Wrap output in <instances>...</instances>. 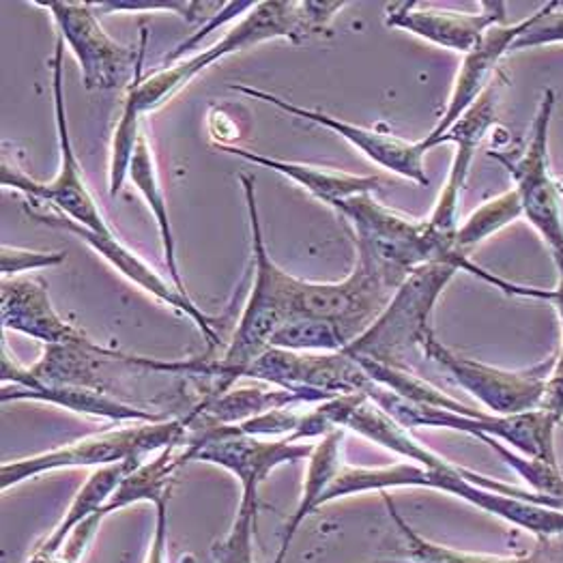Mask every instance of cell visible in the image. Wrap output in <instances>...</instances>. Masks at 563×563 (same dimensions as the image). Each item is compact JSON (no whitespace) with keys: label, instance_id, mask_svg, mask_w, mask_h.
Segmentation results:
<instances>
[{"label":"cell","instance_id":"9","mask_svg":"<svg viewBox=\"0 0 563 563\" xmlns=\"http://www.w3.org/2000/svg\"><path fill=\"white\" fill-rule=\"evenodd\" d=\"M423 355L439 364L465 391L482 402L493 416H522L542 409L547 380L555 366V357L544 360L525 371H504L456 355L437 335H428Z\"/></svg>","mask_w":563,"mask_h":563},{"label":"cell","instance_id":"20","mask_svg":"<svg viewBox=\"0 0 563 563\" xmlns=\"http://www.w3.org/2000/svg\"><path fill=\"white\" fill-rule=\"evenodd\" d=\"M2 328L47 344H80L89 338L71 328L54 310L47 286L40 278H2Z\"/></svg>","mask_w":563,"mask_h":563},{"label":"cell","instance_id":"22","mask_svg":"<svg viewBox=\"0 0 563 563\" xmlns=\"http://www.w3.org/2000/svg\"><path fill=\"white\" fill-rule=\"evenodd\" d=\"M142 459H132L125 463H117L110 467H99L95 470L89 479L85 482V486L78 490V495L74 497L69 510L65 518L56 525V529L46 538V542H42L37 547V551L31 555V560L26 563H49L58 551L65 547V542L69 540V536L87 520L93 517L95 512H99L101 508H106V504L110 501V497L114 495V490L119 488V484L141 465Z\"/></svg>","mask_w":563,"mask_h":563},{"label":"cell","instance_id":"4","mask_svg":"<svg viewBox=\"0 0 563 563\" xmlns=\"http://www.w3.org/2000/svg\"><path fill=\"white\" fill-rule=\"evenodd\" d=\"M241 184H243L247 216H250L256 280L252 286V295L243 308V314L236 323L235 335L227 353L220 360L200 357V360L184 362L186 373L209 376L216 380L211 394L207 396H220L229 391L243 376V371L269 349L272 335L292 317V286L297 278L282 272L280 267L272 261L263 239L254 181L241 175Z\"/></svg>","mask_w":563,"mask_h":563},{"label":"cell","instance_id":"28","mask_svg":"<svg viewBox=\"0 0 563 563\" xmlns=\"http://www.w3.org/2000/svg\"><path fill=\"white\" fill-rule=\"evenodd\" d=\"M385 506H387L389 517L396 522L400 536L405 538L407 555L402 560L376 563H555L542 549H538L531 555H522V558H493V555L463 553V551H454V549L434 544V542L422 538L418 531H413V527H409V522L400 517L391 497H387V495H385Z\"/></svg>","mask_w":563,"mask_h":563},{"label":"cell","instance_id":"17","mask_svg":"<svg viewBox=\"0 0 563 563\" xmlns=\"http://www.w3.org/2000/svg\"><path fill=\"white\" fill-rule=\"evenodd\" d=\"M29 216H33L37 222H44L47 227H54V229H63V231H69L74 235L80 236L87 245H91L95 252H99L112 267H117L125 278L139 284L142 290L151 292L153 297H157L159 301L168 303L170 308H177L179 312L188 314L189 319L198 325V329L202 331V335L209 340V351H213L218 344H220V333L216 331L218 325V319L216 317H209L205 314L191 299L189 295H184L177 290V286H170L168 282L164 280L155 269H151L141 256H136L134 252H130L117 235L103 236L97 235L89 229H82L80 224H76L74 220L65 218L60 211L52 209L49 211H37V209H29Z\"/></svg>","mask_w":563,"mask_h":563},{"label":"cell","instance_id":"16","mask_svg":"<svg viewBox=\"0 0 563 563\" xmlns=\"http://www.w3.org/2000/svg\"><path fill=\"white\" fill-rule=\"evenodd\" d=\"M497 82H490L488 89L475 99V103L470 110L439 139L434 142V146L445 144V142H454L456 144V153L450 166V175L448 181L441 189L437 205L428 218V224L432 227V231L437 235L448 239V241H456V231H459V202H461V194L467 184L470 177L471 164L473 157L479 148L482 141L486 139V134L495 128L497 123Z\"/></svg>","mask_w":563,"mask_h":563},{"label":"cell","instance_id":"7","mask_svg":"<svg viewBox=\"0 0 563 563\" xmlns=\"http://www.w3.org/2000/svg\"><path fill=\"white\" fill-rule=\"evenodd\" d=\"M188 426L184 420L139 422L121 430H106L80 439L46 454L22 461H9L0 467V486L7 490L24 479L37 477L46 471L71 467H110L132 459H144L151 452H162L170 445L188 443Z\"/></svg>","mask_w":563,"mask_h":563},{"label":"cell","instance_id":"6","mask_svg":"<svg viewBox=\"0 0 563 563\" xmlns=\"http://www.w3.org/2000/svg\"><path fill=\"white\" fill-rule=\"evenodd\" d=\"M364 394L402 428H445L465 432L475 439L493 437L527 459L560 463L555 450V428L560 423L547 411H531L522 416H493L477 411L465 416L411 402L376 383H371Z\"/></svg>","mask_w":563,"mask_h":563},{"label":"cell","instance_id":"30","mask_svg":"<svg viewBox=\"0 0 563 563\" xmlns=\"http://www.w3.org/2000/svg\"><path fill=\"white\" fill-rule=\"evenodd\" d=\"M479 441L490 445L493 452H497L512 470L517 471L518 475L529 484L531 493L547 499L551 508L563 512V473L560 470V463L527 459L493 437H482Z\"/></svg>","mask_w":563,"mask_h":563},{"label":"cell","instance_id":"35","mask_svg":"<svg viewBox=\"0 0 563 563\" xmlns=\"http://www.w3.org/2000/svg\"><path fill=\"white\" fill-rule=\"evenodd\" d=\"M60 263H65V252H35V250H22L11 245H2V252H0L2 278H15L22 272L46 269Z\"/></svg>","mask_w":563,"mask_h":563},{"label":"cell","instance_id":"34","mask_svg":"<svg viewBox=\"0 0 563 563\" xmlns=\"http://www.w3.org/2000/svg\"><path fill=\"white\" fill-rule=\"evenodd\" d=\"M558 267V286L553 290H542V301H551L555 306V312L560 317L562 325V346L560 353L555 355V366L547 380V391L542 400V409L547 411L558 423L563 422V261H555Z\"/></svg>","mask_w":563,"mask_h":563},{"label":"cell","instance_id":"14","mask_svg":"<svg viewBox=\"0 0 563 563\" xmlns=\"http://www.w3.org/2000/svg\"><path fill=\"white\" fill-rule=\"evenodd\" d=\"M121 362L132 368L151 371L148 357L125 355L119 351L103 349L93 340L80 344H47L42 360L22 368L2 351V385H18L22 389H46V387H87L97 391H108L103 378L99 376V364Z\"/></svg>","mask_w":563,"mask_h":563},{"label":"cell","instance_id":"13","mask_svg":"<svg viewBox=\"0 0 563 563\" xmlns=\"http://www.w3.org/2000/svg\"><path fill=\"white\" fill-rule=\"evenodd\" d=\"M35 4L52 13L60 40L80 63L87 91H112L123 87L130 74L136 71L141 47L134 49L117 44L99 24L91 2L47 0Z\"/></svg>","mask_w":563,"mask_h":563},{"label":"cell","instance_id":"26","mask_svg":"<svg viewBox=\"0 0 563 563\" xmlns=\"http://www.w3.org/2000/svg\"><path fill=\"white\" fill-rule=\"evenodd\" d=\"M179 448L184 445H170L157 452L155 459L142 461L141 465L119 484L106 508H101V515L108 517L117 510H123L141 501H148L153 506L168 501L175 475L186 465Z\"/></svg>","mask_w":563,"mask_h":563},{"label":"cell","instance_id":"15","mask_svg":"<svg viewBox=\"0 0 563 563\" xmlns=\"http://www.w3.org/2000/svg\"><path fill=\"white\" fill-rule=\"evenodd\" d=\"M231 89L236 93L247 95L267 103H274L276 108L284 110L286 114L306 119L310 123H317L321 128H328L331 132L340 134L346 142H351L355 148H360L364 155H368L373 162H376L380 168L396 173L409 181H416L418 186H430V177L426 175V166H423V155L428 153L420 142H409L385 134V132H376L371 128H362L342 119H335L325 112H317V110H308L301 106H295L286 99H282L278 95L267 93L254 87H245V85H231Z\"/></svg>","mask_w":563,"mask_h":563},{"label":"cell","instance_id":"23","mask_svg":"<svg viewBox=\"0 0 563 563\" xmlns=\"http://www.w3.org/2000/svg\"><path fill=\"white\" fill-rule=\"evenodd\" d=\"M2 402L9 400H40L65 407L69 411L93 416V418H106L114 422H162L166 418L136 409L119 398H112L108 391H97L87 387H46V389H22L18 385H2L0 394Z\"/></svg>","mask_w":563,"mask_h":563},{"label":"cell","instance_id":"37","mask_svg":"<svg viewBox=\"0 0 563 563\" xmlns=\"http://www.w3.org/2000/svg\"><path fill=\"white\" fill-rule=\"evenodd\" d=\"M562 2H549L544 15L517 40L512 49H527V47L551 46L563 44V11H558Z\"/></svg>","mask_w":563,"mask_h":563},{"label":"cell","instance_id":"1","mask_svg":"<svg viewBox=\"0 0 563 563\" xmlns=\"http://www.w3.org/2000/svg\"><path fill=\"white\" fill-rule=\"evenodd\" d=\"M344 2H314V0H267L258 2L233 31H229L218 44H213L200 54L168 65L153 76L142 78V58L146 35H142L141 58L134 71V80L128 89L123 103L121 121L114 130L112 155H110V194L117 196L130 173V164L141 139L142 114L157 110L173 95L179 93L200 71H205L216 60L235 54L239 49L256 46L269 40H290L301 44L303 40L323 33Z\"/></svg>","mask_w":563,"mask_h":563},{"label":"cell","instance_id":"8","mask_svg":"<svg viewBox=\"0 0 563 563\" xmlns=\"http://www.w3.org/2000/svg\"><path fill=\"white\" fill-rule=\"evenodd\" d=\"M65 42L58 37L52 58V93H54V110H56V130H58V146H60V168L58 175L49 181L42 184L24 175L20 168L9 166L2 162L0 168V184L4 188L18 189L29 196L31 202L49 205L52 209L60 211L65 218L74 220L82 229H89L97 235L112 236V229L103 220L91 191L82 179V168L78 164L74 144L69 139V123L65 112V93H63V49Z\"/></svg>","mask_w":563,"mask_h":563},{"label":"cell","instance_id":"36","mask_svg":"<svg viewBox=\"0 0 563 563\" xmlns=\"http://www.w3.org/2000/svg\"><path fill=\"white\" fill-rule=\"evenodd\" d=\"M303 416L286 411V409H276V411H267L263 416L250 418L245 422L236 423L239 430L247 437H256V439H282L288 434H295L301 426Z\"/></svg>","mask_w":563,"mask_h":563},{"label":"cell","instance_id":"3","mask_svg":"<svg viewBox=\"0 0 563 563\" xmlns=\"http://www.w3.org/2000/svg\"><path fill=\"white\" fill-rule=\"evenodd\" d=\"M331 209L340 213L355 233L357 258L371 265L376 274L394 286H402L413 272L430 263H452L461 272L471 274L510 297H520L522 286L504 280L479 265L470 256L456 252L454 241H448L432 231L428 220H409L376 202L373 194H360L335 202Z\"/></svg>","mask_w":563,"mask_h":563},{"label":"cell","instance_id":"25","mask_svg":"<svg viewBox=\"0 0 563 563\" xmlns=\"http://www.w3.org/2000/svg\"><path fill=\"white\" fill-rule=\"evenodd\" d=\"M297 402L310 400L282 387H231L220 396H205L202 402L189 411L186 422L202 418L216 423H241Z\"/></svg>","mask_w":563,"mask_h":563},{"label":"cell","instance_id":"24","mask_svg":"<svg viewBox=\"0 0 563 563\" xmlns=\"http://www.w3.org/2000/svg\"><path fill=\"white\" fill-rule=\"evenodd\" d=\"M342 439H344V430L338 428L333 432L325 434L312 450L310 454V463H308V473H306V484H303V493L299 499L297 510L292 512V517L288 518L286 527H284V536H282V547L278 551V558L274 563H284L288 549L295 540L297 529L301 527V522L310 517L314 510H319L328 495L331 482L335 479V475L342 471Z\"/></svg>","mask_w":563,"mask_h":563},{"label":"cell","instance_id":"5","mask_svg":"<svg viewBox=\"0 0 563 563\" xmlns=\"http://www.w3.org/2000/svg\"><path fill=\"white\" fill-rule=\"evenodd\" d=\"M459 272L452 263H430L413 272L394 292L375 323L342 351L355 360L405 368V355L422 349L423 340L434 333L430 323L434 306Z\"/></svg>","mask_w":563,"mask_h":563},{"label":"cell","instance_id":"2","mask_svg":"<svg viewBox=\"0 0 563 563\" xmlns=\"http://www.w3.org/2000/svg\"><path fill=\"white\" fill-rule=\"evenodd\" d=\"M391 488H432L454 495L486 515L533 533L542 542L563 536V512L551 508L547 499L538 497L529 488H518L467 467H459L434 452L423 465L398 463L380 470L342 467L331 482L323 504L373 490L387 493Z\"/></svg>","mask_w":563,"mask_h":563},{"label":"cell","instance_id":"33","mask_svg":"<svg viewBox=\"0 0 563 563\" xmlns=\"http://www.w3.org/2000/svg\"><path fill=\"white\" fill-rule=\"evenodd\" d=\"M97 13H114V11H173L189 24L202 18H216L227 2H202V0H106L91 2Z\"/></svg>","mask_w":563,"mask_h":563},{"label":"cell","instance_id":"27","mask_svg":"<svg viewBox=\"0 0 563 563\" xmlns=\"http://www.w3.org/2000/svg\"><path fill=\"white\" fill-rule=\"evenodd\" d=\"M128 177L132 179V184L139 188L151 213L155 216L159 235H162V245H164V258H166V267L170 274L173 286H177L179 292L188 295L181 274H179V265H177V250H175V235H173V227H170V218H168V205L164 198V189L159 186L157 173H155V164H153V155H151V146L146 136L141 132V139L136 144L132 164H130V173Z\"/></svg>","mask_w":563,"mask_h":563},{"label":"cell","instance_id":"31","mask_svg":"<svg viewBox=\"0 0 563 563\" xmlns=\"http://www.w3.org/2000/svg\"><path fill=\"white\" fill-rule=\"evenodd\" d=\"M269 346L301 353H338L349 346L340 329L312 317H292L272 335Z\"/></svg>","mask_w":563,"mask_h":563},{"label":"cell","instance_id":"39","mask_svg":"<svg viewBox=\"0 0 563 563\" xmlns=\"http://www.w3.org/2000/svg\"><path fill=\"white\" fill-rule=\"evenodd\" d=\"M146 563H168V501L155 506V533Z\"/></svg>","mask_w":563,"mask_h":563},{"label":"cell","instance_id":"21","mask_svg":"<svg viewBox=\"0 0 563 563\" xmlns=\"http://www.w3.org/2000/svg\"><path fill=\"white\" fill-rule=\"evenodd\" d=\"M218 148L288 177L290 181L299 184L301 188L310 191L314 198L323 200L329 207H333L340 200L360 196V194H373L383 186L380 177H357V175H349V173H333L328 168H317V166H308V164H299V162H286V159H276L269 155L252 153V151H245L235 144H220Z\"/></svg>","mask_w":563,"mask_h":563},{"label":"cell","instance_id":"32","mask_svg":"<svg viewBox=\"0 0 563 563\" xmlns=\"http://www.w3.org/2000/svg\"><path fill=\"white\" fill-rule=\"evenodd\" d=\"M258 488L261 484H243L241 501L229 536L213 544L211 553L216 563H254V522L258 512Z\"/></svg>","mask_w":563,"mask_h":563},{"label":"cell","instance_id":"11","mask_svg":"<svg viewBox=\"0 0 563 563\" xmlns=\"http://www.w3.org/2000/svg\"><path fill=\"white\" fill-rule=\"evenodd\" d=\"M394 292V286L357 258L353 274L342 282L295 280L292 317L328 321L340 329L351 344L380 317Z\"/></svg>","mask_w":563,"mask_h":563},{"label":"cell","instance_id":"19","mask_svg":"<svg viewBox=\"0 0 563 563\" xmlns=\"http://www.w3.org/2000/svg\"><path fill=\"white\" fill-rule=\"evenodd\" d=\"M547 7H549V2L512 26L501 24V26L488 29L484 40L479 42V46L473 47L470 54H465L459 76L454 80V89L450 95L448 108L443 110V117L439 119L434 130L422 141L426 151L434 148V142L439 141L470 110L471 106L475 103V99L488 89V85L493 82L490 76H493L497 63L508 52H512V46L517 44L518 37L525 35L544 15Z\"/></svg>","mask_w":563,"mask_h":563},{"label":"cell","instance_id":"10","mask_svg":"<svg viewBox=\"0 0 563 563\" xmlns=\"http://www.w3.org/2000/svg\"><path fill=\"white\" fill-rule=\"evenodd\" d=\"M555 91L549 89L538 106L531 136L525 153L518 159L499 157L517 184L522 216L542 235L551 247L553 261H563V196L551 175L549 132L555 112Z\"/></svg>","mask_w":563,"mask_h":563},{"label":"cell","instance_id":"18","mask_svg":"<svg viewBox=\"0 0 563 563\" xmlns=\"http://www.w3.org/2000/svg\"><path fill=\"white\" fill-rule=\"evenodd\" d=\"M506 20V2H479L477 13L434 9L423 2H391L385 7V26L409 31L434 46L470 54L479 46L486 31L501 26Z\"/></svg>","mask_w":563,"mask_h":563},{"label":"cell","instance_id":"29","mask_svg":"<svg viewBox=\"0 0 563 563\" xmlns=\"http://www.w3.org/2000/svg\"><path fill=\"white\" fill-rule=\"evenodd\" d=\"M520 216H522V205H520V198L515 188L504 191L501 196H497L493 200H486L479 209H475L471 213L463 227H459L456 241H454L456 252L471 258V252L482 241L499 233L501 229L512 224Z\"/></svg>","mask_w":563,"mask_h":563},{"label":"cell","instance_id":"38","mask_svg":"<svg viewBox=\"0 0 563 563\" xmlns=\"http://www.w3.org/2000/svg\"><path fill=\"white\" fill-rule=\"evenodd\" d=\"M256 4H258V2H243V0H236V2H227V4H224V9H222V11H220V13H218L213 20H209V24H205V26H202V29H200L196 35H191L188 42H184L181 46L175 47V49H173V52H170V54H168L164 60H166V63H175V60H179V58L184 56V52H186V49H189L191 46H196V44H198L202 37H207V35H209L213 29L222 26L224 22L233 20L235 15L243 13V11H252Z\"/></svg>","mask_w":563,"mask_h":563},{"label":"cell","instance_id":"12","mask_svg":"<svg viewBox=\"0 0 563 563\" xmlns=\"http://www.w3.org/2000/svg\"><path fill=\"white\" fill-rule=\"evenodd\" d=\"M243 376L301 394L319 405L344 394H364L373 383L364 368L344 351L301 353L276 346H269L254 360L243 371Z\"/></svg>","mask_w":563,"mask_h":563}]
</instances>
